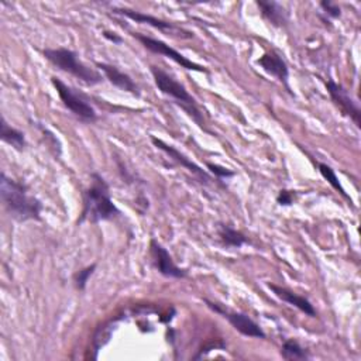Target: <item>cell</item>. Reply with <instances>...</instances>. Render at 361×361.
<instances>
[{
    "mask_svg": "<svg viewBox=\"0 0 361 361\" xmlns=\"http://www.w3.org/2000/svg\"><path fill=\"white\" fill-rule=\"evenodd\" d=\"M0 195L6 210L18 221L39 220L42 203L28 193V186L8 178L4 172L0 175Z\"/></svg>",
    "mask_w": 361,
    "mask_h": 361,
    "instance_id": "cell-1",
    "label": "cell"
},
{
    "mask_svg": "<svg viewBox=\"0 0 361 361\" xmlns=\"http://www.w3.org/2000/svg\"><path fill=\"white\" fill-rule=\"evenodd\" d=\"M90 185L83 192V209L78 223H99L111 220L120 214V210L113 203L110 188L104 178L96 172L90 175Z\"/></svg>",
    "mask_w": 361,
    "mask_h": 361,
    "instance_id": "cell-2",
    "label": "cell"
},
{
    "mask_svg": "<svg viewBox=\"0 0 361 361\" xmlns=\"http://www.w3.org/2000/svg\"><path fill=\"white\" fill-rule=\"evenodd\" d=\"M151 73L154 78V82L158 87V90L169 97H172L175 100V103L178 106H180V109L203 130H206L204 127V120L203 116L197 107V103L195 100V97H192V94L186 90V87L179 83L173 76H171L169 73H166L165 71H162L158 66H151Z\"/></svg>",
    "mask_w": 361,
    "mask_h": 361,
    "instance_id": "cell-3",
    "label": "cell"
},
{
    "mask_svg": "<svg viewBox=\"0 0 361 361\" xmlns=\"http://www.w3.org/2000/svg\"><path fill=\"white\" fill-rule=\"evenodd\" d=\"M44 56L58 69L75 76L86 85H97L102 82V75L83 63L78 54L68 48H47L44 49Z\"/></svg>",
    "mask_w": 361,
    "mask_h": 361,
    "instance_id": "cell-4",
    "label": "cell"
},
{
    "mask_svg": "<svg viewBox=\"0 0 361 361\" xmlns=\"http://www.w3.org/2000/svg\"><path fill=\"white\" fill-rule=\"evenodd\" d=\"M51 82L56 90L61 102L63 103V106L68 110H71L82 121H86V123L96 121L97 114L82 93H79L78 90H75L73 87H71L69 85H66L56 76H52Z\"/></svg>",
    "mask_w": 361,
    "mask_h": 361,
    "instance_id": "cell-5",
    "label": "cell"
},
{
    "mask_svg": "<svg viewBox=\"0 0 361 361\" xmlns=\"http://www.w3.org/2000/svg\"><path fill=\"white\" fill-rule=\"evenodd\" d=\"M131 35H133L135 39H138V41L141 42V45H144V48H147L148 51H151V52H154V54L165 55L166 58L172 59L173 62H176L178 65H180L182 68H185V69H188V71H196V72H203V73H207V72H209L204 66H202V65H199V63H196V62L188 59L185 55H182L180 52H178L176 49H173L172 47H169L166 42H164V41H161V39L148 37V35L141 34V32H131Z\"/></svg>",
    "mask_w": 361,
    "mask_h": 361,
    "instance_id": "cell-6",
    "label": "cell"
},
{
    "mask_svg": "<svg viewBox=\"0 0 361 361\" xmlns=\"http://www.w3.org/2000/svg\"><path fill=\"white\" fill-rule=\"evenodd\" d=\"M207 303V306L214 310L216 313L221 314L224 319L228 320V323L238 331L241 333L243 336H247V337H255V338H265V333L264 330L252 320L250 319L247 314L244 313H240V312H231L226 307H223L219 303H214V302H210V300H204Z\"/></svg>",
    "mask_w": 361,
    "mask_h": 361,
    "instance_id": "cell-7",
    "label": "cell"
},
{
    "mask_svg": "<svg viewBox=\"0 0 361 361\" xmlns=\"http://www.w3.org/2000/svg\"><path fill=\"white\" fill-rule=\"evenodd\" d=\"M149 251H151L154 267L161 275L166 278H175V279H182L188 275V271L183 268H179L173 262L168 250L162 244H159L155 238L149 241Z\"/></svg>",
    "mask_w": 361,
    "mask_h": 361,
    "instance_id": "cell-8",
    "label": "cell"
},
{
    "mask_svg": "<svg viewBox=\"0 0 361 361\" xmlns=\"http://www.w3.org/2000/svg\"><path fill=\"white\" fill-rule=\"evenodd\" d=\"M113 13L116 14H120V16H124L135 23H141V24H148L159 31H164V32H178L182 38H192L193 34L190 31H186V30H182V28H178L175 24H172L171 21H166V20H161V18H157L154 16H149V14H145V13H141V11H135V10H131V8H126V7H121V8H113L111 10Z\"/></svg>",
    "mask_w": 361,
    "mask_h": 361,
    "instance_id": "cell-9",
    "label": "cell"
},
{
    "mask_svg": "<svg viewBox=\"0 0 361 361\" xmlns=\"http://www.w3.org/2000/svg\"><path fill=\"white\" fill-rule=\"evenodd\" d=\"M326 87L331 100L341 110V113L348 116L355 123V126L360 127V109L355 104V102L351 99L348 90L331 79L326 82Z\"/></svg>",
    "mask_w": 361,
    "mask_h": 361,
    "instance_id": "cell-10",
    "label": "cell"
},
{
    "mask_svg": "<svg viewBox=\"0 0 361 361\" xmlns=\"http://www.w3.org/2000/svg\"><path fill=\"white\" fill-rule=\"evenodd\" d=\"M151 141H152V144H154L157 148H159L161 151H164L169 158H172L175 162H178L179 165H182L183 168H186L189 172H192L193 175H196V176L200 179V182H203V183H210V180H212L210 175H209L207 172H204L199 165H196L195 162H192V161H190L186 155H183L180 151H178L173 145H169V144L164 142L162 140H159V138H157V137H151Z\"/></svg>",
    "mask_w": 361,
    "mask_h": 361,
    "instance_id": "cell-11",
    "label": "cell"
},
{
    "mask_svg": "<svg viewBox=\"0 0 361 361\" xmlns=\"http://www.w3.org/2000/svg\"><path fill=\"white\" fill-rule=\"evenodd\" d=\"M257 63L267 73H269L271 76L276 78L281 83H283L286 86V89H289V86H288V76H289L288 65H286L285 59L276 51L265 52L262 56H259L257 59Z\"/></svg>",
    "mask_w": 361,
    "mask_h": 361,
    "instance_id": "cell-12",
    "label": "cell"
},
{
    "mask_svg": "<svg viewBox=\"0 0 361 361\" xmlns=\"http://www.w3.org/2000/svg\"><path fill=\"white\" fill-rule=\"evenodd\" d=\"M96 66L104 73L106 79L113 83L116 87L124 90V92H128L134 96H140V87L138 85L124 72H121L117 66L114 65H110V63H106V62H97Z\"/></svg>",
    "mask_w": 361,
    "mask_h": 361,
    "instance_id": "cell-13",
    "label": "cell"
},
{
    "mask_svg": "<svg viewBox=\"0 0 361 361\" xmlns=\"http://www.w3.org/2000/svg\"><path fill=\"white\" fill-rule=\"evenodd\" d=\"M267 285H268V288L274 292V295H275L276 298H279L281 300H283V302H286V303L295 306L296 309H299L300 312H303L305 314H307V316H310V317H316V316H317V313H316L313 305H312V303L309 302V299H306L305 296L298 295L296 292H293V290H290V289H286V288H283V286H278V285L271 283V282H268Z\"/></svg>",
    "mask_w": 361,
    "mask_h": 361,
    "instance_id": "cell-14",
    "label": "cell"
},
{
    "mask_svg": "<svg viewBox=\"0 0 361 361\" xmlns=\"http://www.w3.org/2000/svg\"><path fill=\"white\" fill-rule=\"evenodd\" d=\"M257 6L261 11V16L274 27H282L288 21V11L276 1L272 0H259Z\"/></svg>",
    "mask_w": 361,
    "mask_h": 361,
    "instance_id": "cell-15",
    "label": "cell"
},
{
    "mask_svg": "<svg viewBox=\"0 0 361 361\" xmlns=\"http://www.w3.org/2000/svg\"><path fill=\"white\" fill-rule=\"evenodd\" d=\"M0 138L8 145L14 147L17 151H23L25 148V137L24 133L11 127L4 117L0 120Z\"/></svg>",
    "mask_w": 361,
    "mask_h": 361,
    "instance_id": "cell-16",
    "label": "cell"
},
{
    "mask_svg": "<svg viewBox=\"0 0 361 361\" xmlns=\"http://www.w3.org/2000/svg\"><path fill=\"white\" fill-rule=\"evenodd\" d=\"M219 237L221 240V243L227 247H241L248 241V238L238 230L227 226V224H221L219 227Z\"/></svg>",
    "mask_w": 361,
    "mask_h": 361,
    "instance_id": "cell-17",
    "label": "cell"
},
{
    "mask_svg": "<svg viewBox=\"0 0 361 361\" xmlns=\"http://www.w3.org/2000/svg\"><path fill=\"white\" fill-rule=\"evenodd\" d=\"M281 355L283 360H309L310 354L296 340L288 338L281 347Z\"/></svg>",
    "mask_w": 361,
    "mask_h": 361,
    "instance_id": "cell-18",
    "label": "cell"
},
{
    "mask_svg": "<svg viewBox=\"0 0 361 361\" xmlns=\"http://www.w3.org/2000/svg\"><path fill=\"white\" fill-rule=\"evenodd\" d=\"M317 168H319V172H320V175L343 196V197H345L347 200H350L351 202V199H350V196L347 195V192L344 190V188L341 186V183L338 182V178H337V175H336V172H334V169L330 166V165H327V164H323V162H319L317 164Z\"/></svg>",
    "mask_w": 361,
    "mask_h": 361,
    "instance_id": "cell-19",
    "label": "cell"
},
{
    "mask_svg": "<svg viewBox=\"0 0 361 361\" xmlns=\"http://www.w3.org/2000/svg\"><path fill=\"white\" fill-rule=\"evenodd\" d=\"M94 269H96V264L93 262V264H90V265H87V267H85L80 271H76L73 274V285L78 290H85L86 283H87L89 278L92 276V274L94 272Z\"/></svg>",
    "mask_w": 361,
    "mask_h": 361,
    "instance_id": "cell-20",
    "label": "cell"
},
{
    "mask_svg": "<svg viewBox=\"0 0 361 361\" xmlns=\"http://www.w3.org/2000/svg\"><path fill=\"white\" fill-rule=\"evenodd\" d=\"M207 169L217 178H230V176H234V171H230L228 168H224L221 165H217V164H212V162H207Z\"/></svg>",
    "mask_w": 361,
    "mask_h": 361,
    "instance_id": "cell-21",
    "label": "cell"
},
{
    "mask_svg": "<svg viewBox=\"0 0 361 361\" xmlns=\"http://www.w3.org/2000/svg\"><path fill=\"white\" fill-rule=\"evenodd\" d=\"M295 200V193L293 190H288V189H281L278 196H276V202L281 204V206H289L292 204Z\"/></svg>",
    "mask_w": 361,
    "mask_h": 361,
    "instance_id": "cell-22",
    "label": "cell"
},
{
    "mask_svg": "<svg viewBox=\"0 0 361 361\" xmlns=\"http://www.w3.org/2000/svg\"><path fill=\"white\" fill-rule=\"evenodd\" d=\"M320 7L324 10V13L329 16V17H331V18H337V17H340V7L337 6V4H334V3H331V1H322L320 3Z\"/></svg>",
    "mask_w": 361,
    "mask_h": 361,
    "instance_id": "cell-23",
    "label": "cell"
},
{
    "mask_svg": "<svg viewBox=\"0 0 361 361\" xmlns=\"http://www.w3.org/2000/svg\"><path fill=\"white\" fill-rule=\"evenodd\" d=\"M103 37L114 44H120L123 41V38L120 35H117L116 32H111V31H103Z\"/></svg>",
    "mask_w": 361,
    "mask_h": 361,
    "instance_id": "cell-24",
    "label": "cell"
}]
</instances>
